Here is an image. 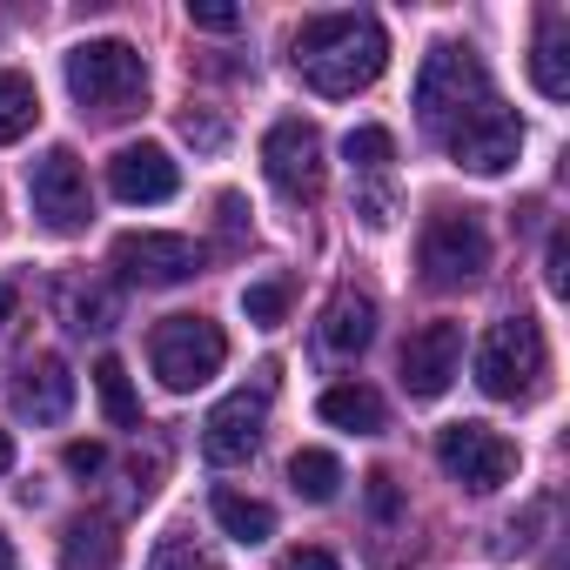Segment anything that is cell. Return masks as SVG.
I'll return each mask as SVG.
<instances>
[{"label": "cell", "mask_w": 570, "mask_h": 570, "mask_svg": "<svg viewBox=\"0 0 570 570\" xmlns=\"http://www.w3.org/2000/svg\"><path fill=\"white\" fill-rule=\"evenodd\" d=\"M316 336H323V350L330 356H363L370 343H376V303L363 296V289H336L330 296V309H323V323H316Z\"/></svg>", "instance_id": "obj_17"}, {"label": "cell", "mask_w": 570, "mask_h": 570, "mask_svg": "<svg viewBox=\"0 0 570 570\" xmlns=\"http://www.w3.org/2000/svg\"><path fill=\"white\" fill-rule=\"evenodd\" d=\"M403 390L416 396V403H436L450 383H456V370H463V323H450V316H436V323H423L410 343H403Z\"/></svg>", "instance_id": "obj_13"}, {"label": "cell", "mask_w": 570, "mask_h": 570, "mask_svg": "<svg viewBox=\"0 0 570 570\" xmlns=\"http://www.w3.org/2000/svg\"><path fill=\"white\" fill-rule=\"evenodd\" d=\"M14 323H21V296H14V282L0 275V356H8V343H14Z\"/></svg>", "instance_id": "obj_32"}, {"label": "cell", "mask_w": 570, "mask_h": 570, "mask_svg": "<svg viewBox=\"0 0 570 570\" xmlns=\"http://www.w3.org/2000/svg\"><path fill=\"white\" fill-rule=\"evenodd\" d=\"M35 121H41V95H35V81L14 75V68H0V148L28 141Z\"/></svg>", "instance_id": "obj_22"}, {"label": "cell", "mask_w": 570, "mask_h": 570, "mask_svg": "<svg viewBox=\"0 0 570 570\" xmlns=\"http://www.w3.org/2000/svg\"><path fill=\"white\" fill-rule=\"evenodd\" d=\"M61 463H68L75 476H95V470L108 463V450H101V443H68V456H61Z\"/></svg>", "instance_id": "obj_35"}, {"label": "cell", "mask_w": 570, "mask_h": 570, "mask_svg": "<svg viewBox=\"0 0 570 570\" xmlns=\"http://www.w3.org/2000/svg\"><path fill=\"white\" fill-rule=\"evenodd\" d=\"M242 316L255 330H275L282 316H289V282H248V289H242Z\"/></svg>", "instance_id": "obj_26"}, {"label": "cell", "mask_w": 570, "mask_h": 570, "mask_svg": "<svg viewBox=\"0 0 570 570\" xmlns=\"http://www.w3.org/2000/svg\"><path fill=\"white\" fill-rule=\"evenodd\" d=\"M95 396H101V410H108V423H115V430H135V423H141L135 383H128V370H121L115 356H101V363H95Z\"/></svg>", "instance_id": "obj_24"}, {"label": "cell", "mask_w": 570, "mask_h": 570, "mask_svg": "<svg viewBox=\"0 0 570 570\" xmlns=\"http://www.w3.org/2000/svg\"><path fill=\"white\" fill-rule=\"evenodd\" d=\"M436 463H443V476L450 483H463L470 497H490V490H503L510 476H517V443L503 436V430H490V423H443L436 430Z\"/></svg>", "instance_id": "obj_7"}, {"label": "cell", "mask_w": 570, "mask_h": 570, "mask_svg": "<svg viewBox=\"0 0 570 570\" xmlns=\"http://www.w3.org/2000/svg\"><path fill=\"white\" fill-rule=\"evenodd\" d=\"M148 363H155L161 390L188 396V390H202V383L222 376L228 336H222V323H208V316H168V323L148 336Z\"/></svg>", "instance_id": "obj_5"}, {"label": "cell", "mask_w": 570, "mask_h": 570, "mask_svg": "<svg viewBox=\"0 0 570 570\" xmlns=\"http://www.w3.org/2000/svg\"><path fill=\"white\" fill-rule=\"evenodd\" d=\"M356 215H363L370 228H390V222H396V195H390L383 181H370V188H363V202H356Z\"/></svg>", "instance_id": "obj_31"}, {"label": "cell", "mask_w": 570, "mask_h": 570, "mask_svg": "<svg viewBox=\"0 0 570 570\" xmlns=\"http://www.w3.org/2000/svg\"><path fill=\"white\" fill-rule=\"evenodd\" d=\"M181 135H188L195 148H222V121H215V115H181Z\"/></svg>", "instance_id": "obj_34"}, {"label": "cell", "mask_w": 570, "mask_h": 570, "mask_svg": "<svg viewBox=\"0 0 570 570\" xmlns=\"http://www.w3.org/2000/svg\"><path fill=\"white\" fill-rule=\"evenodd\" d=\"M115 268H121V282H141V289H175V282L202 275V248L188 235L128 228V235H115Z\"/></svg>", "instance_id": "obj_12"}, {"label": "cell", "mask_w": 570, "mask_h": 570, "mask_svg": "<svg viewBox=\"0 0 570 570\" xmlns=\"http://www.w3.org/2000/svg\"><path fill=\"white\" fill-rule=\"evenodd\" d=\"M490 101V75H483V61L463 48V41H436L430 55H423V68H416V121L443 141L470 108H483Z\"/></svg>", "instance_id": "obj_3"}, {"label": "cell", "mask_w": 570, "mask_h": 570, "mask_svg": "<svg viewBox=\"0 0 570 570\" xmlns=\"http://www.w3.org/2000/svg\"><path fill=\"white\" fill-rule=\"evenodd\" d=\"M289 490H296L303 503H336L343 463H336L330 450H296V456H289Z\"/></svg>", "instance_id": "obj_23"}, {"label": "cell", "mask_w": 570, "mask_h": 570, "mask_svg": "<svg viewBox=\"0 0 570 570\" xmlns=\"http://www.w3.org/2000/svg\"><path fill=\"white\" fill-rule=\"evenodd\" d=\"M289 55H296V75L316 95L343 101V95H363L390 68V35H383L376 14H316V21L296 28Z\"/></svg>", "instance_id": "obj_1"}, {"label": "cell", "mask_w": 570, "mask_h": 570, "mask_svg": "<svg viewBox=\"0 0 570 570\" xmlns=\"http://www.w3.org/2000/svg\"><path fill=\"white\" fill-rule=\"evenodd\" d=\"M262 175L275 181V195L316 202L323 181H330V161H323V135H316V121H303V115L275 121V128L262 135Z\"/></svg>", "instance_id": "obj_10"}, {"label": "cell", "mask_w": 570, "mask_h": 570, "mask_svg": "<svg viewBox=\"0 0 570 570\" xmlns=\"http://www.w3.org/2000/svg\"><path fill=\"white\" fill-rule=\"evenodd\" d=\"M14 410H21L28 423H61V416L75 410V370H68L61 356H35V363L21 370V383H14Z\"/></svg>", "instance_id": "obj_15"}, {"label": "cell", "mask_w": 570, "mask_h": 570, "mask_svg": "<svg viewBox=\"0 0 570 570\" xmlns=\"http://www.w3.org/2000/svg\"><path fill=\"white\" fill-rule=\"evenodd\" d=\"M208 510H215V523H222L235 543H268V537H275V510H268L262 497H242V490H215V497H208Z\"/></svg>", "instance_id": "obj_21"}, {"label": "cell", "mask_w": 570, "mask_h": 570, "mask_svg": "<svg viewBox=\"0 0 570 570\" xmlns=\"http://www.w3.org/2000/svg\"><path fill=\"white\" fill-rule=\"evenodd\" d=\"M268 403H275V383H268V370L255 376V383H242V390H228L215 410H208V423H202V456L208 463H248L255 450H262V430H268Z\"/></svg>", "instance_id": "obj_9"}, {"label": "cell", "mask_w": 570, "mask_h": 570, "mask_svg": "<svg viewBox=\"0 0 570 570\" xmlns=\"http://www.w3.org/2000/svg\"><path fill=\"white\" fill-rule=\"evenodd\" d=\"M416 255H423L430 289H470V282L490 268V228H483L476 208H436Z\"/></svg>", "instance_id": "obj_6"}, {"label": "cell", "mask_w": 570, "mask_h": 570, "mask_svg": "<svg viewBox=\"0 0 570 570\" xmlns=\"http://www.w3.org/2000/svg\"><path fill=\"white\" fill-rule=\"evenodd\" d=\"M363 483H370V517H376V523H396V517H403V497H396V476H390V470H370Z\"/></svg>", "instance_id": "obj_28"}, {"label": "cell", "mask_w": 570, "mask_h": 570, "mask_svg": "<svg viewBox=\"0 0 570 570\" xmlns=\"http://www.w3.org/2000/svg\"><path fill=\"white\" fill-rule=\"evenodd\" d=\"M543 282H550V296H563V289H570V235H563V228L550 235V255H543Z\"/></svg>", "instance_id": "obj_30"}, {"label": "cell", "mask_w": 570, "mask_h": 570, "mask_svg": "<svg viewBox=\"0 0 570 570\" xmlns=\"http://www.w3.org/2000/svg\"><path fill=\"white\" fill-rule=\"evenodd\" d=\"M282 570H343L330 550H309V543H296V550H282Z\"/></svg>", "instance_id": "obj_33"}, {"label": "cell", "mask_w": 570, "mask_h": 570, "mask_svg": "<svg viewBox=\"0 0 570 570\" xmlns=\"http://www.w3.org/2000/svg\"><path fill=\"white\" fill-rule=\"evenodd\" d=\"M343 155H350V168H356V175L383 181V175H390V161H396V135H390V128H376V121H370V128H350V135H343Z\"/></svg>", "instance_id": "obj_25"}, {"label": "cell", "mask_w": 570, "mask_h": 570, "mask_svg": "<svg viewBox=\"0 0 570 570\" xmlns=\"http://www.w3.org/2000/svg\"><path fill=\"white\" fill-rule=\"evenodd\" d=\"M55 303H61V323H68L75 336H108V330L121 323L115 289H108V282H88V275H68L61 289H55Z\"/></svg>", "instance_id": "obj_18"}, {"label": "cell", "mask_w": 570, "mask_h": 570, "mask_svg": "<svg viewBox=\"0 0 570 570\" xmlns=\"http://www.w3.org/2000/svg\"><path fill=\"white\" fill-rule=\"evenodd\" d=\"M323 423H336V430H356V436H376L383 430V396L370 390V383H336V390H323Z\"/></svg>", "instance_id": "obj_20"}, {"label": "cell", "mask_w": 570, "mask_h": 570, "mask_svg": "<svg viewBox=\"0 0 570 570\" xmlns=\"http://www.w3.org/2000/svg\"><path fill=\"white\" fill-rule=\"evenodd\" d=\"M175 188H181V168H175V155H168L161 141H128V148H115V161H108V195H115V202L155 208V202H168Z\"/></svg>", "instance_id": "obj_14"}, {"label": "cell", "mask_w": 570, "mask_h": 570, "mask_svg": "<svg viewBox=\"0 0 570 570\" xmlns=\"http://www.w3.org/2000/svg\"><path fill=\"white\" fill-rule=\"evenodd\" d=\"M476 390L497 396V403H523L543 390V370H550V350H543V330L530 316H503L490 323V336L476 343Z\"/></svg>", "instance_id": "obj_4"}, {"label": "cell", "mask_w": 570, "mask_h": 570, "mask_svg": "<svg viewBox=\"0 0 570 570\" xmlns=\"http://www.w3.org/2000/svg\"><path fill=\"white\" fill-rule=\"evenodd\" d=\"M61 557H68V570H115L121 563V537H115L108 517H75L61 530Z\"/></svg>", "instance_id": "obj_19"}, {"label": "cell", "mask_w": 570, "mask_h": 570, "mask_svg": "<svg viewBox=\"0 0 570 570\" xmlns=\"http://www.w3.org/2000/svg\"><path fill=\"white\" fill-rule=\"evenodd\" d=\"M28 195H35V222L48 235H81L95 222V195H88V175H81L75 148H41L35 168H28Z\"/></svg>", "instance_id": "obj_8"}, {"label": "cell", "mask_w": 570, "mask_h": 570, "mask_svg": "<svg viewBox=\"0 0 570 570\" xmlns=\"http://www.w3.org/2000/svg\"><path fill=\"white\" fill-rule=\"evenodd\" d=\"M443 148H450V161L470 168V175H503V168H517V155H523V121L490 95L483 108H470V115L443 135Z\"/></svg>", "instance_id": "obj_11"}, {"label": "cell", "mask_w": 570, "mask_h": 570, "mask_svg": "<svg viewBox=\"0 0 570 570\" xmlns=\"http://www.w3.org/2000/svg\"><path fill=\"white\" fill-rule=\"evenodd\" d=\"M530 81H537L543 101H563V95H570V14H563V8H543V14H537Z\"/></svg>", "instance_id": "obj_16"}, {"label": "cell", "mask_w": 570, "mask_h": 570, "mask_svg": "<svg viewBox=\"0 0 570 570\" xmlns=\"http://www.w3.org/2000/svg\"><path fill=\"white\" fill-rule=\"evenodd\" d=\"M0 570H14V550H8V537H0Z\"/></svg>", "instance_id": "obj_37"}, {"label": "cell", "mask_w": 570, "mask_h": 570, "mask_svg": "<svg viewBox=\"0 0 570 570\" xmlns=\"http://www.w3.org/2000/svg\"><path fill=\"white\" fill-rule=\"evenodd\" d=\"M188 21H195V28H208V35H235V28H242V14H235V8H222V0H188Z\"/></svg>", "instance_id": "obj_29"}, {"label": "cell", "mask_w": 570, "mask_h": 570, "mask_svg": "<svg viewBox=\"0 0 570 570\" xmlns=\"http://www.w3.org/2000/svg\"><path fill=\"white\" fill-rule=\"evenodd\" d=\"M148 570H215L208 563V550L195 543V537H181V530H168L155 550H148Z\"/></svg>", "instance_id": "obj_27"}, {"label": "cell", "mask_w": 570, "mask_h": 570, "mask_svg": "<svg viewBox=\"0 0 570 570\" xmlns=\"http://www.w3.org/2000/svg\"><path fill=\"white\" fill-rule=\"evenodd\" d=\"M68 95H75V108L81 115H95V121H128V115H141L148 108V61H141V48H128V41H81L75 55H68Z\"/></svg>", "instance_id": "obj_2"}, {"label": "cell", "mask_w": 570, "mask_h": 570, "mask_svg": "<svg viewBox=\"0 0 570 570\" xmlns=\"http://www.w3.org/2000/svg\"><path fill=\"white\" fill-rule=\"evenodd\" d=\"M8 470H14V436L0 430V476H8Z\"/></svg>", "instance_id": "obj_36"}]
</instances>
